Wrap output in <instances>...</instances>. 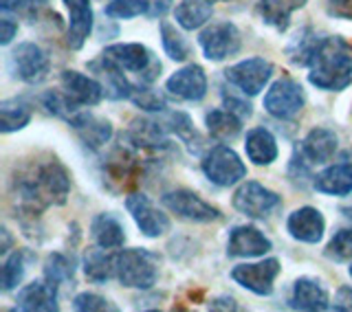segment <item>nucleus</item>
<instances>
[{"label": "nucleus", "instance_id": "nucleus-1", "mask_svg": "<svg viewBox=\"0 0 352 312\" xmlns=\"http://www.w3.org/2000/svg\"><path fill=\"white\" fill-rule=\"evenodd\" d=\"M71 194V174L55 159H36L16 167L9 181V198L16 209V220L27 236H33L44 209L66 205Z\"/></svg>", "mask_w": 352, "mask_h": 312}, {"label": "nucleus", "instance_id": "nucleus-2", "mask_svg": "<svg viewBox=\"0 0 352 312\" xmlns=\"http://www.w3.org/2000/svg\"><path fill=\"white\" fill-rule=\"evenodd\" d=\"M308 82L324 93H341L352 84V44L339 36L319 38L308 64Z\"/></svg>", "mask_w": 352, "mask_h": 312}, {"label": "nucleus", "instance_id": "nucleus-3", "mask_svg": "<svg viewBox=\"0 0 352 312\" xmlns=\"http://www.w3.org/2000/svg\"><path fill=\"white\" fill-rule=\"evenodd\" d=\"M117 280L124 288H137V291H150L157 284L161 260L157 253L148 249H124L115 255Z\"/></svg>", "mask_w": 352, "mask_h": 312}, {"label": "nucleus", "instance_id": "nucleus-4", "mask_svg": "<svg viewBox=\"0 0 352 312\" xmlns=\"http://www.w3.org/2000/svg\"><path fill=\"white\" fill-rule=\"evenodd\" d=\"M201 170L207 181L216 187H234L247 176L245 161L240 159L234 148L225 146V143H218L205 152Z\"/></svg>", "mask_w": 352, "mask_h": 312}, {"label": "nucleus", "instance_id": "nucleus-5", "mask_svg": "<svg viewBox=\"0 0 352 312\" xmlns=\"http://www.w3.org/2000/svg\"><path fill=\"white\" fill-rule=\"evenodd\" d=\"M9 73L14 80L38 86L51 73V58L40 44L36 42H20L9 53Z\"/></svg>", "mask_w": 352, "mask_h": 312}, {"label": "nucleus", "instance_id": "nucleus-6", "mask_svg": "<svg viewBox=\"0 0 352 312\" xmlns=\"http://www.w3.org/2000/svg\"><path fill=\"white\" fill-rule=\"evenodd\" d=\"M104 55L117 62L124 71L137 73L141 77V82L152 84L154 80H159L161 75V62L154 58V53L139 42H119L110 44L104 49Z\"/></svg>", "mask_w": 352, "mask_h": 312}, {"label": "nucleus", "instance_id": "nucleus-7", "mask_svg": "<svg viewBox=\"0 0 352 312\" xmlns=\"http://www.w3.org/2000/svg\"><path fill=\"white\" fill-rule=\"evenodd\" d=\"M231 205H234L238 214L251 220H267L282 207V196H278L273 189L264 187L258 181H245L236 189Z\"/></svg>", "mask_w": 352, "mask_h": 312}, {"label": "nucleus", "instance_id": "nucleus-8", "mask_svg": "<svg viewBox=\"0 0 352 312\" xmlns=\"http://www.w3.org/2000/svg\"><path fill=\"white\" fill-rule=\"evenodd\" d=\"M262 106L273 119L291 121L304 110L306 93H304L302 84L295 82L293 77H280L278 82L271 84L267 95H264Z\"/></svg>", "mask_w": 352, "mask_h": 312}, {"label": "nucleus", "instance_id": "nucleus-9", "mask_svg": "<svg viewBox=\"0 0 352 312\" xmlns=\"http://www.w3.org/2000/svg\"><path fill=\"white\" fill-rule=\"evenodd\" d=\"M203 55L209 62H225L242 49V33L229 20H220L207 25L198 36Z\"/></svg>", "mask_w": 352, "mask_h": 312}, {"label": "nucleus", "instance_id": "nucleus-10", "mask_svg": "<svg viewBox=\"0 0 352 312\" xmlns=\"http://www.w3.org/2000/svg\"><path fill=\"white\" fill-rule=\"evenodd\" d=\"M161 205L179 218L196 222V225H209V222L223 218V214L214 205H209L192 189H170L161 196Z\"/></svg>", "mask_w": 352, "mask_h": 312}, {"label": "nucleus", "instance_id": "nucleus-11", "mask_svg": "<svg viewBox=\"0 0 352 312\" xmlns=\"http://www.w3.org/2000/svg\"><path fill=\"white\" fill-rule=\"evenodd\" d=\"M271 77H273V64L264 58H258V55L231 64L225 71V80L231 86H236L245 97L260 95L271 82Z\"/></svg>", "mask_w": 352, "mask_h": 312}, {"label": "nucleus", "instance_id": "nucleus-12", "mask_svg": "<svg viewBox=\"0 0 352 312\" xmlns=\"http://www.w3.org/2000/svg\"><path fill=\"white\" fill-rule=\"evenodd\" d=\"M282 271L280 260L269 258L262 262H249V264H238L231 269V280L245 291L258 295V297H269L275 288V280Z\"/></svg>", "mask_w": 352, "mask_h": 312}, {"label": "nucleus", "instance_id": "nucleus-13", "mask_svg": "<svg viewBox=\"0 0 352 312\" xmlns=\"http://www.w3.org/2000/svg\"><path fill=\"white\" fill-rule=\"evenodd\" d=\"M126 209H128V214L132 216V220H135L137 229L146 238H152V240L161 238L172 227L168 214H163V211L141 192H135V194H130L126 198Z\"/></svg>", "mask_w": 352, "mask_h": 312}, {"label": "nucleus", "instance_id": "nucleus-14", "mask_svg": "<svg viewBox=\"0 0 352 312\" xmlns=\"http://www.w3.org/2000/svg\"><path fill=\"white\" fill-rule=\"evenodd\" d=\"M207 75L203 71V66L198 64H187L176 73H172L165 82V91L170 97L179 99V102H201L207 95Z\"/></svg>", "mask_w": 352, "mask_h": 312}, {"label": "nucleus", "instance_id": "nucleus-15", "mask_svg": "<svg viewBox=\"0 0 352 312\" xmlns=\"http://www.w3.org/2000/svg\"><path fill=\"white\" fill-rule=\"evenodd\" d=\"M137 167V148L126 139L121 146L110 150L102 163V178L110 192H119Z\"/></svg>", "mask_w": 352, "mask_h": 312}, {"label": "nucleus", "instance_id": "nucleus-16", "mask_svg": "<svg viewBox=\"0 0 352 312\" xmlns=\"http://www.w3.org/2000/svg\"><path fill=\"white\" fill-rule=\"evenodd\" d=\"M273 249V242L253 225H238L227 236L229 258H262Z\"/></svg>", "mask_w": 352, "mask_h": 312}, {"label": "nucleus", "instance_id": "nucleus-17", "mask_svg": "<svg viewBox=\"0 0 352 312\" xmlns=\"http://www.w3.org/2000/svg\"><path fill=\"white\" fill-rule=\"evenodd\" d=\"M88 71H91L93 77H97L99 84H102L106 99H110V102L130 99L132 86H135V84H130L128 77L124 75V69H121L117 62L106 58L104 53H102V58L88 62Z\"/></svg>", "mask_w": 352, "mask_h": 312}, {"label": "nucleus", "instance_id": "nucleus-18", "mask_svg": "<svg viewBox=\"0 0 352 312\" xmlns=\"http://www.w3.org/2000/svg\"><path fill=\"white\" fill-rule=\"evenodd\" d=\"M286 231L295 242L319 244L326 233V218L317 207H300L286 218Z\"/></svg>", "mask_w": 352, "mask_h": 312}, {"label": "nucleus", "instance_id": "nucleus-19", "mask_svg": "<svg viewBox=\"0 0 352 312\" xmlns=\"http://www.w3.org/2000/svg\"><path fill=\"white\" fill-rule=\"evenodd\" d=\"M69 126L73 128V132L77 135V139H80L82 146L91 152L104 150L115 135L113 124H110L108 119L91 115V113H80L69 121Z\"/></svg>", "mask_w": 352, "mask_h": 312}, {"label": "nucleus", "instance_id": "nucleus-20", "mask_svg": "<svg viewBox=\"0 0 352 312\" xmlns=\"http://www.w3.org/2000/svg\"><path fill=\"white\" fill-rule=\"evenodd\" d=\"M126 139L135 146L137 150H152V152H165L172 148L170 141V130L165 128L163 121L154 119H135L130 124Z\"/></svg>", "mask_w": 352, "mask_h": 312}, {"label": "nucleus", "instance_id": "nucleus-21", "mask_svg": "<svg viewBox=\"0 0 352 312\" xmlns=\"http://www.w3.org/2000/svg\"><path fill=\"white\" fill-rule=\"evenodd\" d=\"M337 150H339V137H337V132L326 128V126L313 128L300 141V148H297V152H300L311 165H326L328 161L335 159Z\"/></svg>", "mask_w": 352, "mask_h": 312}, {"label": "nucleus", "instance_id": "nucleus-22", "mask_svg": "<svg viewBox=\"0 0 352 312\" xmlns=\"http://www.w3.org/2000/svg\"><path fill=\"white\" fill-rule=\"evenodd\" d=\"M58 288L53 282H49L47 277L36 280L27 286H22L16 297V310L25 312H53L58 310Z\"/></svg>", "mask_w": 352, "mask_h": 312}, {"label": "nucleus", "instance_id": "nucleus-23", "mask_svg": "<svg viewBox=\"0 0 352 312\" xmlns=\"http://www.w3.org/2000/svg\"><path fill=\"white\" fill-rule=\"evenodd\" d=\"M69 11V27H66V44L73 51H80L93 31V5L91 0H62Z\"/></svg>", "mask_w": 352, "mask_h": 312}, {"label": "nucleus", "instance_id": "nucleus-24", "mask_svg": "<svg viewBox=\"0 0 352 312\" xmlns=\"http://www.w3.org/2000/svg\"><path fill=\"white\" fill-rule=\"evenodd\" d=\"M289 306L293 310H306V312H317V310H328L330 308V295L326 286L315 280V277H297L291 288Z\"/></svg>", "mask_w": 352, "mask_h": 312}, {"label": "nucleus", "instance_id": "nucleus-25", "mask_svg": "<svg viewBox=\"0 0 352 312\" xmlns=\"http://www.w3.org/2000/svg\"><path fill=\"white\" fill-rule=\"evenodd\" d=\"M60 84L66 91V95H69L71 99H75L82 108L102 104V99L106 97L104 88H102V84H99L97 77L84 75L80 71H62Z\"/></svg>", "mask_w": 352, "mask_h": 312}, {"label": "nucleus", "instance_id": "nucleus-26", "mask_svg": "<svg viewBox=\"0 0 352 312\" xmlns=\"http://www.w3.org/2000/svg\"><path fill=\"white\" fill-rule=\"evenodd\" d=\"M308 0H258L256 16L262 20V25L275 29L278 33L289 31L291 18L295 11L306 7Z\"/></svg>", "mask_w": 352, "mask_h": 312}, {"label": "nucleus", "instance_id": "nucleus-27", "mask_svg": "<svg viewBox=\"0 0 352 312\" xmlns=\"http://www.w3.org/2000/svg\"><path fill=\"white\" fill-rule=\"evenodd\" d=\"M313 187L324 196L344 198L352 194V163H335L324 167L313 178Z\"/></svg>", "mask_w": 352, "mask_h": 312}, {"label": "nucleus", "instance_id": "nucleus-28", "mask_svg": "<svg viewBox=\"0 0 352 312\" xmlns=\"http://www.w3.org/2000/svg\"><path fill=\"white\" fill-rule=\"evenodd\" d=\"M245 152L247 159L258 165V167H269L278 161L280 148H278V139L273 137V132L269 128H251L245 137Z\"/></svg>", "mask_w": 352, "mask_h": 312}, {"label": "nucleus", "instance_id": "nucleus-29", "mask_svg": "<svg viewBox=\"0 0 352 312\" xmlns=\"http://www.w3.org/2000/svg\"><path fill=\"white\" fill-rule=\"evenodd\" d=\"M91 238L95 247H102L106 251L121 249L126 244L124 222L113 214H97L91 222Z\"/></svg>", "mask_w": 352, "mask_h": 312}, {"label": "nucleus", "instance_id": "nucleus-30", "mask_svg": "<svg viewBox=\"0 0 352 312\" xmlns=\"http://www.w3.org/2000/svg\"><path fill=\"white\" fill-rule=\"evenodd\" d=\"M214 14L212 0H181L174 7V20L176 25L185 31H198L203 29Z\"/></svg>", "mask_w": 352, "mask_h": 312}, {"label": "nucleus", "instance_id": "nucleus-31", "mask_svg": "<svg viewBox=\"0 0 352 312\" xmlns=\"http://www.w3.org/2000/svg\"><path fill=\"white\" fill-rule=\"evenodd\" d=\"M84 275L88 282L93 284H106L113 277H117V264H115V255H110L106 249L97 247L93 251H88L84 255Z\"/></svg>", "mask_w": 352, "mask_h": 312}, {"label": "nucleus", "instance_id": "nucleus-32", "mask_svg": "<svg viewBox=\"0 0 352 312\" xmlns=\"http://www.w3.org/2000/svg\"><path fill=\"white\" fill-rule=\"evenodd\" d=\"M33 110L22 97L5 99L0 104V132L3 135H11V132L25 130L31 124Z\"/></svg>", "mask_w": 352, "mask_h": 312}, {"label": "nucleus", "instance_id": "nucleus-33", "mask_svg": "<svg viewBox=\"0 0 352 312\" xmlns=\"http://www.w3.org/2000/svg\"><path fill=\"white\" fill-rule=\"evenodd\" d=\"M205 126H207V132L209 137L220 141V143H227V141H234L240 132H242V119L236 117L234 113H229V110H212V113L205 115Z\"/></svg>", "mask_w": 352, "mask_h": 312}, {"label": "nucleus", "instance_id": "nucleus-34", "mask_svg": "<svg viewBox=\"0 0 352 312\" xmlns=\"http://www.w3.org/2000/svg\"><path fill=\"white\" fill-rule=\"evenodd\" d=\"M165 128L170 130V135H174L176 139H181L187 150L192 154L201 152V146H203V139L198 135V130L194 128V121L187 113H181V110H172V113L165 115L163 119Z\"/></svg>", "mask_w": 352, "mask_h": 312}, {"label": "nucleus", "instance_id": "nucleus-35", "mask_svg": "<svg viewBox=\"0 0 352 312\" xmlns=\"http://www.w3.org/2000/svg\"><path fill=\"white\" fill-rule=\"evenodd\" d=\"M319 38H322V36H317V33L311 27L302 29L289 42V47H286V58H289V62L295 64V66H304V69H308V64H311L313 51L317 47Z\"/></svg>", "mask_w": 352, "mask_h": 312}, {"label": "nucleus", "instance_id": "nucleus-36", "mask_svg": "<svg viewBox=\"0 0 352 312\" xmlns=\"http://www.w3.org/2000/svg\"><path fill=\"white\" fill-rule=\"evenodd\" d=\"M27 251H14L9 253L5 262H3V271H0V288L3 293H11L22 284L27 273Z\"/></svg>", "mask_w": 352, "mask_h": 312}, {"label": "nucleus", "instance_id": "nucleus-37", "mask_svg": "<svg viewBox=\"0 0 352 312\" xmlns=\"http://www.w3.org/2000/svg\"><path fill=\"white\" fill-rule=\"evenodd\" d=\"M161 44H163V51L168 55L170 60L174 62H185L187 58L192 55V49H190V42L183 38V33L176 29L172 22L163 20L161 22Z\"/></svg>", "mask_w": 352, "mask_h": 312}, {"label": "nucleus", "instance_id": "nucleus-38", "mask_svg": "<svg viewBox=\"0 0 352 312\" xmlns=\"http://www.w3.org/2000/svg\"><path fill=\"white\" fill-rule=\"evenodd\" d=\"M40 102L42 106L47 108V113H51L53 117H58V119H64L66 124L77 117L82 113V106L75 102V99H71L69 95H66V91L62 88V91H47L42 97H40Z\"/></svg>", "mask_w": 352, "mask_h": 312}, {"label": "nucleus", "instance_id": "nucleus-39", "mask_svg": "<svg viewBox=\"0 0 352 312\" xmlns=\"http://www.w3.org/2000/svg\"><path fill=\"white\" fill-rule=\"evenodd\" d=\"M75 275V262L69 255H64L60 251L49 253L44 260V277L55 286H62L66 282H71Z\"/></svg>", "mask_w": 352, "mask_h": 312}, {"label": "nucleus", "instance_id": "nucleus-40", "mask_svg": "<svg viewBox=\"0 0 352 312\" xmlns=\"http://www.w3.org/2000/svg\"><path fill=\"white\" fill-rule=\"evenodd\" d=\"M128 102H132L139 110H146V113H165V108H168L165 97L159 91L150 88L146 82H143L141 86H132V93H130Z\"/></svg>", "mask_w": 352, "mask_h": 312}, {"label": "nucleus", "instance_id": "nucleus-41", "mask_svg": "<svg viewBox=\"0 0 352 312\" xmlns=\"http://www.w3.org/2000/svg\"><path fill=\"white\" fill-rule=\"evenodd\" d=\"M104 14L115 20H130L148 14L146 0H110L104 7Z\"/></svg>", "mask_w": 352, "mask_h": 312}, {"label": "nucleus", "instance_id": "nucleus-42", "mask_svg": "<svg viewBox=\"0 0 352 312\" xmlns=\"http://www.w3.org/2000/svg\"><path fill=\"white\" fill-rule=\"evenodd\" d=\"M326 258L333 262H352V229H339L326 247Z\"/></svg>", "mask_w": 352, "mask_h": 312}, {"label": "nucleus", "instance_id": "nucleus-43", "mask_svg": "<svg viewBox=\"0 0 352 312\" xmlns=\"http://www.w3.org/2000/svg\"><path fill=\"white\" fill-rule=\"evenodd\" d=\"M73 308L75 310H82V312H104V310H113L117 312L119 308L110 302V299L102 297V295H97V293H80V295H75L73 299Z\"/></svg>", "mask_w": 352, "mask_h": 312}, {"label": "nucleus", "instance_id": "nucleus-44", "mask_svg": "<svg viewBox=\"0 0 352 312\" xmlns=\"http://www.w3.org/2000/svg\"><path fill=\"white\" fill-rule=\"evenodd\" d=\"M223 104L225 108L229 110V113H234L236 117H240L242 121L249 119L253 115V110H251V104L247 102V99H240L236 95H231L227 91H223Z\"/></svg>", "mask_w": 352, "mask_h": 312}, {"label": "nucleus", "instance_id": "nucleus-45", "mask_svg": "<svg viewBox=\"0 0 352 312\" xmlns=\"http://www.w3.org/2000/svg\"><path fill=\"white\" fill-rule=\"evenodd\" d=\"M324 7L330 18L352 22V0H324Z\"/></svg>", "mask_w": 352, "mask_h": 312}, {"label": "nucleus", "instance_id": "nucleus-46", "mask_svg": "<svg viewBox=\"0 0 352 312\" xmlns=\"http://www.w3.org/2000/svg\"><path fill=\"white\" fill-rule=\"evenodd\" d=\"M0 29H3V33H0V44H3V47H9V44L14 42V38L18 36V22L14 18L5 16L0 20Z\"/></svg>", "mask_w": 352, "mask_h": 312}, {"label": "nucleus", "instance_id": "nucleus-47", "mask_svg": "<svg viewBox=\"0 0 352 312\" xmlns=\"http://www.w3.org/2000/svg\"><path fill=\"white\" fill-rule=\"evenodd\" d=\"M335 310H346V312H352V288L350 286H341L337 295H335V304H333Z\"/></svg>", "mask_w": 352, "mask_h": 312}, {"label": "nucleus", "instance_id": "nucleus-48", "mask_svg": "<svg viewBox=\"0 0 352 312\" xmlns=\"http://www.w3.org/2000/svg\"><path fill=\"white\" fill-rule=\"evenodd\" d=\"M148 18H163L172 9V0H146Z\"/></svg>", "mask_w": 352, "mask_h": 312}, {"label": "nucleus", "instance_id": "nucleus-49", "mask_svg": "<svg viewBox=\"0 0 352 312\" xmlns=\"http://www.w3.org/2000/svg\"><path fill=\"white\" fill-rule=\"evenodd\" d=\"M209 308L212 310H236L238 304L234 297H218V299H212V302H209Z\"/></svg>", "mask_w": 352, "mask_h": 312}, {"label": "nucleus", "instance_id": "nucleus-50", "mask_svg": "<svg viewBox=\"0 0 352 312\" xmlns=\"http://www.w3.org/2000/svg\"><path fill=\"white\" fill-rule=\"evenodd\" d=\"M0 233H3V244H0V253L7 255V253H9V249H11V236H9V231H7L5 227L0 229Z\"/></svg>", "mask_w": 352, "mask_h": 312}, {"label": "nucleus", "instance_id": "nucleus-51", "mask_svg": "<svg viewBox=\"0 0 352 312\" xmlns=\"http://www.w3.org/2000/svg\"><path fill=\"white\" fill-rule=\"evenodd\" d=\"M344 214H346V218H350V220H352V207L344 209Z\"/></svg>", "mask_w": 352, "mask_h": 312}, {"label": "nucleus", "instance_id": "nucleus-52", "mask_svg": "<svg viewBox=\"0 0 352 312\" xmlns=\"http://www.w3.org/2000/svg\"><path fill=\"white\" fill-rule=\"evenodd\" d=\"M348 275L352 277V262H350V266H348Z\"/></svg>", "mask_w": 352, "mask_h": 312}, {"label": "nucleus", "instance_id": "nucleus-53", "mask_svg": "<svg viewBox=\"0 0 352 312\" xmlns=\"http://www.w3.org/2000/svg\"><path fill=\"white\" fill-rule=\"evenodd\" d=\"M212 3H229V0H212Z\"/></svg>", "mask_w": 352, "mask_h": 312}, {"label": "nucleus", "instance_id": "nucleus-54", "mask_svg": "<svg viewBox=\"0 0 352 312\" xmlns=\"http://www.w3.org/2000/svg\"><path fill=\"white\" fill-rule=\"evenodd\" d=\"M348 159H352V150L348 152ZM350 163H352V161H350Z\"/></svg>", "mask_w": 352, "mask_h": 312}]
</instances>
